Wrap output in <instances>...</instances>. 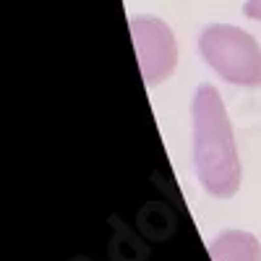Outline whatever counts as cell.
<instances>
[{
  "instance_id": "obj_5",
  "label": "cell",
  "mask_w": 261,
  "mask_h": 261,
  "mask_svg": "<svg viewBox=\"0 0 261 261\" xmlns=\"http://www.w3.org/2000/svg\"><path fill=\"white\" fill-rule=\"evenodd\" d=\"M246 16L253 21H261V0H246Z\"/></svg>"
},
{
  "instance_id": "obj_1",
  "label": "cell",
  "mask_w": 261,
  "mask_h": 261,
  "mask_svg": "<svg viewBox=\"0 0 261 261\" xmlns=\"http://www.w3.org/2000/svg\"><path fill=\"white\" fill-rule=\"evenodd\" d=\"M193 162L201 186L220 199L241 188V160L232 141V125L225 102L214 86L204 84L193 94Z\"/></svg>"
},
{
  "instance_id": "obj_4",
  "label": "cell",
  "mask_w": 261,
  "mask_h": 261,
  "mask_svg": "<svg viewBox=\"0 0 261 261\" xmlns=\"http://www.w3.org/2000/svg\"><path fill=\"white\" fill-rule=\"evenodd\" d=\"M212 261H261V246L251 232L227 230L209 243Z\"/></svg>"
},
{
  "instance_id": "obj_2",
  "label": "cell",
  "mask_w": 261,
  "mask_h": 261,
  "mask_svg": "<svg viewBox=\"0 0 261 261\" xmlns=\"http://www.w3.org/2000/svg\"><path fill=\"white\" fill-rule=\"evenodd\" d=\"M199 47L204 60L225 81L261 86V47L248 32L230 24H212L204 29Z\"/></svg>"
},
{
  "instance_id": "obj_3",
  "label": "cell",
  "mask_w": 261,
  "mask_h": 261,
  "mask_svg": "<svg viewBox=\"0 0 261 261\" xmlns=\"http://www.w3.org/2000/svg\"><path fill=\"white\" fill-rule=\"evenodd\" d=\"M130 37H134L139 68L146 84H160L175 71L178 63L175 37L162 18L134 16L130 18Z\"/></svg>"
}]
</instances>
